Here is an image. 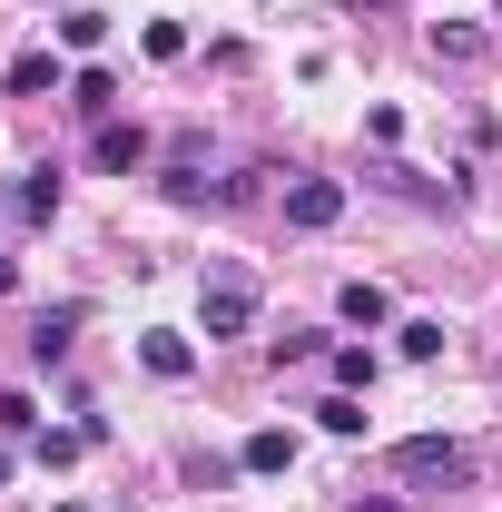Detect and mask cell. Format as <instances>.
I'll use <instances>...</instances> for the list:
<instances>
[{
    "instance_id": "6da1fadb",
    "label": "cell",
    "mask_w": 502,
    "mask_h": 512,
    "mask_svg": "<svg viewBox=\"0 0 502 512\" xmlns=\"http://www.w3.org/2000/svg\"><path fill=\"white\" fill-rule=\"evenodd\" d=\"M394 473L404 483H473V453L453 444V434H404L394 444Z\"/></svg>"
},
{
    "instance_id": "7a4b0ae2",
    "label": "cell",
    "mask_w": 502,
    "mask_h": 512,
    "mask_svg": "<svg viewBox=\"0 0 502 512\" xmlns=\"http://www.w3.org/2000/svg\"><path fill=\"white\" fill-rule=\"evenodd\" d=\"M197 325H207V345H217V335H247V325H256V286H247V276H217L207 306H197Z\"/></svg>"
},
{
    "instance_id": "3957f363",
    "label": "cell",
    "mask_w": 502,
    "mask_h": 512,
    "mask_svg": "<svg viewBox=\"0 0 502 512\" xmlns=\"http://www.w3.org/2000/svg\"><path fill=\"white\" fill-rule=\"evenodd\" d=\"M335 217H345V188H335V178H296V188H286V227H335Z\"/></svg>"
},
{
    "instance_id": "277c9868",
    "label": "cell",
    "mask_w": 502,
    "mask_h": 512,
    "mask_svg": "<svg viewBox=\"0 0 502 512\" xmlns=\"http://www.w3.org/2000/svg\"><path fill=\"white\" fill-rule=\"evenodd\" d=\"M89 158H99V168H109V178H128V168H138V158H148V128L138 119H99V138H89Z\"/></svg>"
},
{
    "instance_id": "5b68a950",
    "label": "cell",
    "mask_w": 502,
    "mask_h": 512,
    "mask_svg": "<svg viewBox=\"0 0 502 512\" xmlns=\"http://www.w3.org/2000/svg\"><path fill=\"white\" fill-rule=\"evenodd\" d=\"M10 217H20V227H50V217H60V168H30V178L10 188Z\"/></svg>"
},
{
    "instance_id": "8992f818",
    "label": "cell",
    "mask_w": 502,
    "mask_h": 512,
    "mask_svg": "<svg viewBox=\"0 0 502 512\" xmlns=\"http://www.w3.org/2000/svg\"><path fill=\"white\" fill-rule=\"evenodd\" d=\"M138 365H148L158 384H178V375H197V345H188V335H168V325H158V335H138Z\"/></svg>"
},
{
    "instance_id": "52a82bcc",
    "label": "cell",
    "mask_w": 502,
    "mask_h": 512,
    "mask_svg": "<svg viewBox=\"0 0 502 512\" xmlns=\"http://www.w3.org/2000/svg\"><path fill=\"white\" fill-rule=\"evenodd\" d=\"M237 463H247V473H286V463H296V434H286V424H256L247 444H237Z\"/></svg>"
},
{
    "instance_id": "ba28073f",
    "label": "cell",
    "mask_w": 502,
    "mask_h": 512,
    "mask_svg": "<svg viewBox=\"0 0 502 512\" xmlns=\"http://www.w3.org/2000/svg\"><path fill=\"white\" fill-rule=\"evenodd\" d=\"M50 89H60V60L50 50H20L10 60V99H50Z\"/></svg>"
},
{
    "instance_id": "9c48e42d",
    "label": "cell",
    "mask_w": 502,
    "mask_h": 512,
    "mask_svg": "<svg viewBox=\"0 0 502 512\" xmlns=\"http://www.w3.org/2000/svg\"><path fill=\"white\" fill-rule=\"evenodd\" d=\"M69 335H79V306H50V316L30 325V355H40V365H60V355H69Z\"/></svg>"
},
{
    "instance_id": "30bf717a",
    "label": "cell",
    "mask_w": 502,
    "mask_h": 512,
    "mask_svg": "<svg viewBox=\"0 0 502 512\" xmlns=\"http://www.w3.org/2000/svg\"><path fill=\"white\" fill-rule=\"evenodd\" d=\"M69 109H79V119H109V109H119V79H109V69H79V79H69Z\"/></svg>"
},
{
    "instance_id": "8fae6325",
    "label": "cell",
    "mask_w": 502,
    "mask_h": 512,
    "mask_svg": "<svg viewBox=\"0 0 502 512\" xmlns=\"http://www.w3.org/2000/svg\"><path fill=\"white\" fill-rule=\"evenodd\" d=\"M60 40H69V50H99V40H109V10L69 0V10H60Z\"/></svg>"
},
{
    "instance_id": "7c38bea8",
    "label": "cell",
    "mask_w": 502,
    "mask_h": 512,
    "mask_svg": "<svg viewBox=\"0 0 502 512\" xmlns=\"http://www.w3.org/2000/svg\"><path fill=\"white\" fill-rule=\"evenodd\" d=\"M424 40H434V60H483V30L473 20H434Z\"/></svg>"
},
{
    "instance_id": "4fadbf2b",
    "label": "cell",
    "mask_w": 502,
    "mask_h": 512,
    "mask_svg": "<svg viewBox=\"0 0 502 512\" xmlns=\"http://www.w3.org/2000/svg\"><path fill=\"white\" fill-rule=\"evenodd\" d=\"M335 306H345V325H384V316H394V296H384V286H365V276H355Z\"/></svg>"
},
{
    "instance_id": "5bb4252c",
    "label": "cell",
    "mask_w": 502,
    "mask_h": 512,
    "mask_svg": "<svg viewBox=\"0 0 502 512\" xmlns=\"http://www.w3.org/2000/svg\"><path fill=\"white\" fill-rule=\"evenodd\" d=\"M30 453L60 473V463H79V453H89V424H69V434H30Z\"/></svg>"
},
{
    "instance_id": "9a60e30c",
    "label": "cell",
    "mask_w": 502,
    "mask_h": 512,
    "mask_svg": "<svg viewBox=\"0 0 502 512\" xmlns=\"http://www.w3.org/2000/svg\"><path fill=\"white\" fill-rule=\"evenodd\" d=\"M138 50H148V60H188V20H148Z\"/></svg>"
},
{
    "instance_id": "2e32d148",
    "label": "cell",
    "mask_w": 502,
    "mask_h": 512,
    "mask_svg": "<svg viewBox=\"0 0 502 512\" xmlns=\"http://www.w3.org/2000/svg\"><path fill=\"white\" fill-rule=\"evenodd\" d=\"M394 345L424 365V355H443V325H434V316H404V325H394Z\"/></svg>"
},
{
    "instance_id": "e0dca14e",
    "label": "cell",
    "mask_w": 502,
    "mask_h": 512,
    "mask_svg": "<svg viewBox=\"0 0 502 512\" xmlns=\"http://www.w3.org/2000/svg\"><path fill=\"white\" fill-rule=\"evenodd\" d=\"M315 424H325V434H365V404H355V394H325Z\"/></svg>"
},
{
    "instance_id": "ac0fdd59",
    "label": "cell",
    "mask_w": 502,
    "mask_h": 512,
    "mask_svg": "<svg viewBox=\"0 0 502 512\" xmlns=\"http://www.w3.org/2000/svg\"><path fill=\"white\" fill-rule=\"evenodd\" d=\"M335 384L365 394V384H375V355H365V345H335Z\"/></svg>"
},
{
    "instance_id": "d6986e66",
    "label": "cell",
    "mask_w": 502,
    "mask_h": 512,
    "mask_svg": "<svg viewBox=\"0 0 502 512\" xmlns=\"http://www.w3.org/2000/svg\"><path fill=\"white\" fill-rule=\"evenodd\" d=\"M0 434H40V404L30 394H0Z\"/></svg>"
},
{
    "instance_id": "ffe728a7",
    "label": "cell",
    "mask_w": 502,
    "mask_h": 512,
    "mask_svg": "<svg viewBox=\"0 0 502 512\" xmlns=\"http://www.w3.org/2000/svg\"><path fill=\"white\" fill-rule=\"evenodd\" d=\"M365 138H384V148H394V138H404V109H394V99H375V109H365Z\"/></svg>"
},
{
    "instance_id": "44dd1931",
    "label": "cell",
    "mask_w": 502,
    "mask_h": 512,
    "mask_svg": "<svg viewBox=\"0 0 502 512\" xmlns=\"http://www.w3.org/2000/svg\"><path fill=\"white\" fill-rule=\"evenodd\" d=\"M355 512H404V503H365V493H355Z\"/></svg>"
},
{
    "instance_id": "7402d4cb",
    "label": "cell",
    "mask_w": 502,
    "mask_h": 512,
    "mask_svg": "<svg viewBox=\"0 0 502 512\" xmlns=\"http://www.w3.org/2000/svg\"><path fill=\"white\" fill-rule=\"evenodd\" d=\"M0 296H10V256H0Z\"/></svg>"
},
{
    "instance_id": "603a6c76",
    "label": "cell",
    "mask_w": 502,
    "mask_h": 512,
    "mask_svg": "<svg viewBox=\"0 0 502 512\" xmlns=\"http://www.w3.org/2000/svg\"><path fill=\"white\" fill-rule=\"evenodd\" d=\"M60 512H79V503H60Z\"/></svg>"
}]
</instances>
